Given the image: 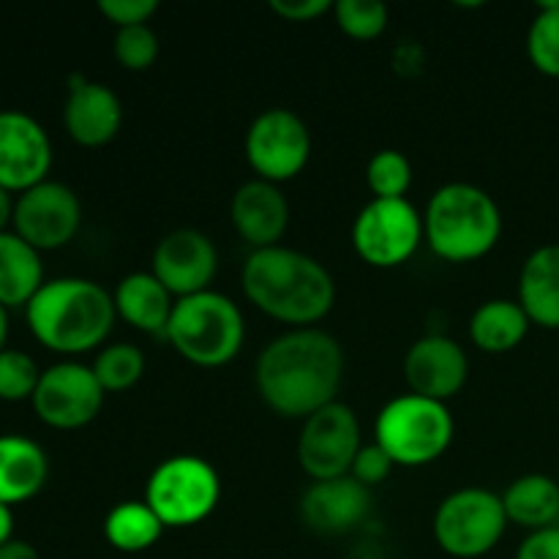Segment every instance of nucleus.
<instances>
[{
	"mask_svg": "<svg viewBox=\"0 0 559 559\" xmlns=\"http://www.w3.org/2000/svg\"><path fill=\"white\" fill-rule=\"evenodd\" d=\"M344 349L320 328H295L265 344L257 358V393L267 409L289 420H306L338 402L344 382Z\"/></svg>",
	"mask_w": 559,
	"mask_h": 559,
	"instance_id": "f257e3e1",
	"label": "nucleus"
},
{
	"mask_svg": "<svg viewBox=\"0 0 559 559\" xmlns=\"http://www.w3.org/2000/svg\"><path fill=\"white\" fill-rule=\"evenodd\" d=\"M246 300L282 325L317 328L336 306V282L331 271L289 246L251 251L240 271Z\"/></svg>",
	"mask_w": 559,
	"mask_h": 559,
	"instance_id": "f03ea898",
	"label": "nucleus"
},
{
	"mask_svg": "<svg viewBox=\"0 0 559 559\" xmlns=\"http://www.w3.org/2000/svg\"><path fill=\"white\" fill-rule=\"evenodd\" d=\"M33 338L49 353L76 358L107 347L118 311L112 293L93 278L60 276L44 282L36 298L25 306Z\"/></svg>",
	"mask_w": 559,
	"mask_h": 559,
	"instance_id": "7ed1b4c3",
	"label": "nucleus"
},
{
	"mask_svg": "<svg viewBox=\"0 0 559 559\" xmlns=\"http://www.w3.org/2000/svg\"><path fill=\"white\" fill-rule=\"evenodd\" d=\"M502 238V211L475 183H445L424 211V240L435 257L453 265L484 260Z\"/></svg>",
	"mask_w": 559,
	"mask_h": 559,
	"instance_id": "20e7f679",
	"label": "nucleus"
},
{
	"mask_svg": "<svg viewBox=\"0 0 559 559\" xmlns=\"http://www.w3.org/2000/svg\"><path fill=\"white\" fill-rule=\"evenodd\" d=\"M167 342L175 353L200 369H222L238 358L246 342V320L229 295L207 289L175 300L167 325Z\"/></svg>",
	"mask_w": 559,
	"mask_h": 559,
	"instance_id": "39448f33",
	"label": "nucleus"
},
{
	"mask_svg": "<svg viewBox=\"0 0 559 559\" xmlns=\"http://www.w3.org/2000/svg\"><path fill=\"white\" fill-rule=\"evenodd\" d=\"M456 424L448 404L404 393L391 399L374 420V442L396 467H426L445 456Z\"/></svg>",
	"mask_w": 559,
	"mask_h": 559,
	"instance_id": "423d86ee",
	"label": "nucleus"
},
{
	"mask_svg": "<svg viewBox=\"0 0 559 559\" xmlns=\"http://www.w3.org/2000/svg\"><path fill=\"white\" fill-rule=\"evenodd\" d=\"M222 500L216 467L200 456H169L151 473L145 506L164 527L186 530L205 522Z\"/></svg>",
	"mask_w": 559,
	"mask_h": 559,
	"instance_id": "0eeeda50",
	"label": "nucleus"
},
{
	"mask_svg": "<svg viewBox=\"0 0 559 559\" xmlns=\"http://www.w3.org/2000/svg\"><path fill=\"white\" fill-rule=\"evenodd\" d=\"M502 497L480 486L451 491L435 511V540L456 559L486 557L500 546L508 530Z\"/></svg>",
	"mask_w": 559,
	"mask_h": 559,
	"instance_id": "6e6552de",
	"label": "nucleus"
},
{
	"mask_svg": "<svg viewBox=\"0 0 559 559\" xmlns=\"http://www.w3.org/2000/svg\"><path fill=\"white\" fill-rule=\"evenodd\" d=\"M424 213L409 200H371L353 222V249L366 265L399 267L418 254Z\"/></svg>",
	"mask_w": 559,
	"mask_h": 559,
	"instance_id": "1a4fd4ad",
	"label": "nucleus"
},
{
	"mask_svg": "<svg viewBox=\"0 0 559 559\" xmlns=\"http://www.w3.org/2000/svg\"><path fill=\"white\" fill-rule=\"evenodd\" d=\"M246 162L267 183H287L311 158V131L293 109L273 107L251 120L246 131Z\"/></svg>",
	"mask_w": 559,
	"mask_h": 559,
	"instance_id": "9d476101",
	"label": "nucleus"
},
{
	"mask_svg": "<svg viewBox=\"0 0 559 559\" xmlns=\"http://www.w3.org/2000/svg\"><path fill=\"white\" fill-rule=\"evenodd\" d=\"M104 399L107 393L93 374V366L80 360H60L41 371L31 404L36 418L49 429L76 431L98 418Z\"/></svg>",
	"mask_w": 559,
	"mask_h": 559,
	"instance_id": "9b49d317",
	"label": "nucleus"
},
{
	"mask_svg": "<svg viewBox=\"0 0 559 559\" xmlns=\"http://www.w3.org/2000/svg\"><path fill=\"white\" fill-rule=\"evenodd\" d=\"M364 448L360 420L353 407L333 402L304 420L298 435V464L311 484L344 478Z\"/></svg>",
	"mask_w": 559,
	"mask_h": 559,
	"instance_id": "f8f14e48",
	"label": "nucleus"
},
{
	"mask_svg": "<svg viewBox=\"0 0 559 559\" xmlns=\"http://www.w3.org/2000/svg\"><path fill=\"white\" fill-rule=\"evenodd\" d=\"M11 227L36 251L63 249L82 227V202L66 183L44 180L16 194Z\"/></svg>",
	"mask_w": 559,
	"mask_h": 559,
	"instance_id": "ddd939ff",
	"label": "nucleus"
},
{
	"mask_svg": "<svg viewBox=\"0 0 559 559\" xmlns=\"http://www.w3.org/2000/svg\"><path fill=\"white\" fill-rule=\"evenodd\" d=\"M52 140L33 115L0 109V189L22 194L49 180Z\"/></svg>",
	"mask_w": 559,
	"mask_h": 559,
	"instance_id": "4468645a",
	"label": "nucleus"
},
{
	"mask_svg": "<svg viewBox=\"0 0 559 559\" xmlns=\"http://www.w3.org/2000/svg\"><path fill=\"white\" fill-rule=\"evenodd\" d=\"M151 273L175 300L207 293L218 273L216 243L200 229H173L153 249Z\"/></svg>",
	"mask_w": 559,
	"mask_h": 559,
	"instance_id": "2eb2a0df",
	"label": "nucleus"
},
{
	"mask_svg": "<svg viewBox=\"0 0 559 559\" xmlns=\"http://www.w3.org/2000/svg\"><path fill=\"white\" fill-rule=\"evenodd\" d=\"M402 369L409 393L448 404L467 385L469 358L456 338L429 333L407 349Z\"/></svg>",
	"mask_w": 559,
	"mask_h": 559,
	"instance_id": "dca6fc26",
	"label": "nucleus"
},
{
	"mask_svg": "<svg viewBox=\"0 0 559 559\" xmlns=\"http://www.w3.org/2000/svg\"><path fill=\"white\" fill-rule=\"evenodd\" d=\"M63 126L76 145L104 147L123 129V104L118 93L104 82L71 74L63 104Z\"/></svg>",
	"mask_w": 559,
	"mask_h": 559,
	"instance_id": "f3484780",
	"label": "nucleus"
},
{
	"mask_svg": "<svg viewBox=\"0 0 559 559\" xmlns=\"http://www.w3.org/2000/svg\"><path fill=\"white\" fill-rule=\"evenodd\" d=\"M229 222L251 251L282 246L289 227V202L282 186L267 180H246L229 200Z\"/></svg>",
	"mask_w": 559,
	"mask_h": 559,
	"instance_id": "a211bd4d",
	"label": "nucleus"
},
{
	"mask_svg": "<svg viewBox=\"0 0 559 559\" xmlns=\"http://www.w3.org/2000/svg\"><path fill=\"white\" fill-rule=\"evenodd\" d=\"M371 513V489L360 486L353 475L317 480L300 497V516L314 533L342 535L360 527Z\"/></svg>",
	"mask_w": 559,
	"mask_h": 559,
	"instance_id": "6ab92c4d",
	"label": "nucleus"
},
{
	"mask_svg": "<svg viewBox=\"0 0 559 559\" xmlns=\"http://www.w3.org/2000/svg\"><path fill=\"white\" fill-rule=\"evenodd\" d=\"M112 300L120 320L129 322L134 331L151 333V336H164L167 333L175 298L151 271H136L120 278L112 293Z\"/></svg>",
	"mask_w": 559,
	"mask_h": 559,
	"instance_id": "aec40b11",
	"label": "nucleus"
},
{
	"mask_svg": "<svg viewBox=\"0 0 559 559\" xmlns=\"http://www.w3.org/2000/svg\"><path fill=\"white\" fill-rule=\"evenodd\" d=\"M49 478V459L38 442L0 435V502L9 508L33 500Z\"/></svg>",
	"mask_w": 559,
	"mask_h": 559,
	"instance_id": "412c9836",
	"label": "nucleus"
},
{
	"mask_svg": "<svg viewBox=\"0 0 559 559\" xmlns=\"http://www.w3.org/2000/svg\"><path fill=\"white\" fill-rule=\"evenodd\" d=\"M516 300L533 325L559 331V243L540 246L524 260Z\"/></svg>",
	"mask_w": 559,
	"mask_h": 559,
	"instance_id": "4be33fe9",
	"label": "nucleus"
},
{
	"mask_svg": "<svg viewBox=\"0 0 559 559\" xmlns=\"http://www.w3.org/2000/svg\"><path fill=\"white\" fill-rule=\"evenodd\" d=\"M530 328H533V322H530L527 311L522 309L519 300L495 298L473 311L467 331L480 353L506 355L513 353L527 338Z\"/></svg>",
	"mask_w": 559,
	"mask_h": 559,
	"instance_id": "5701e85b",
	"label": "nucleus"
},
{
	"mask_svg": "<svg viewBox=\"0 0 559 559\" xmlns=\"http://www.w3.org/2000/svg\"><path fill=\"white\" fill-rule=\"evenodd\" d=\"M44 287L41 251L20 238L14 229L0 233V306L25 309Z\"/></svg>",
	"mask_w": 559,
	"mask_h": 559,
	"instance_id": "b1692460",
	"label": "nucleus"
},
{
	"mask_svg": "<svg viewBox=\"0 0 559 559\" xmlns=\"http://www.w3.org/2000/svg\"><path fill=\"white\" fill-rule=\"evenodd\" d=\"M508 522L516 527L544 530L559 522V484L544 473H530L513 480L502 495Z\"/></svg>",
	"mask_w": 559,
	"mask_h": 559,
	"instance_id": "393cba45",
	"label": "nucleus"
},
{
	"mask_svg": "<svg viewBox=\"0 0 559 559\" xmlns=\"http://www.w3.org/2000/svg\"><path fill=\"white\" fill-rule=\"evenodd\" d=\"M164 524L158 522L156 513L142 502H120L104 519V538L109 546L123 555H140L151 546L158 544L164 533Z\"/></svg>",
	"mask_w": 559,
	"mask_h": 559,
	"instance_id": "a878e982",
	"label": "nucleus"
},
{
	"mask_svg": "<svg viewBox=\"0 0 559 559\" xmlns=\"http://www.w3.org/2000/svg\"><path fill=\"white\" fill-rule=\"evenodd\" d=\"M93 374L102 382L104 393L131 391L145 374V353L129 342L107 344L93 360Z\"/></svg>",
	"mask_w": 559,
	"mask_h": 559,
	"instance_id": "bb28decb",
	"label": "nucleus"
},
{
	"mask_svg": "<svg viewBox=\"0 0 559 559\" xmlns=\"http://www.w3.org/2000/svg\"><path fill=\"white\" fill-rule=\"evenodd\" d=\"M527 55L535 71L559 80V0L540 3L530 22Z\"/></svg>",
	"mask_w": 559,
	"mask_h": 559,
	"instance_id": "cd10ccee",
	"label": "nucleus"
},
{
	"mask_svg": "<svg viewBox=\"0 0 559 559\" xmlns=\"http://www.w3.org/2000/svg\"><path fill=\"white\" fill-rule=\"evenodd\" d=\"M366 186L374 200H407L413 186V164L402 151H380L366 164Z\"/></svg>",
	"mask_w": 559,
	"mask_h": 559,
	"instance_id": "c85d7f7f",
	"label": "nucleus"
},
{
	"mask_svg": "<svg viewBox=\"0 0 559 559\" xmlns=\"http://www.w3.org/2000/svg\"><path fill=\"white\" fill-rule=\"evenodd\" d=\"M333 20L344 36L374 41L388 27V5L380 0H338L333 3Z\"/></svg>",
	"mask_w": 559,
	"mask_h": 559,
	"instance_id": "c756f323",
	"label": "nucleus"
},
{
	"mask_svg": "<svg viewBox=\"0 0 559 559\" xmlns=\"http://www.w3.org/2000/svg\"><path fill=\"white\" fill-rule=\"evenodd\" d=\"M38 380L41 369L31 355L11 347L0 353V402H31Z\"/></svg>",
	"mask_w": 559,
	"mask_h": 559,
	"instance_id": "7c9ffc66",
	"label": "nucleus"
},
{
	"mask_svg": "<svg viewBox=\"0 0 559 559\" xmlns=\"http://www.w3.org/2000/svg\"><path fill=\"white\" fill-rule=\"evenodd\" d=\"M158 36L151 25L120 27L115 33L112 52L126 71H147L158 60Z\"/></svg>",
	"mask_w": 559,
	"mask_h": 559,
	"instance_id": "2f4dec72",
	"label": "nucleus"
},
{
	"mask_svg": "<svg viewBox=\"0 0 559 559\" xmlns=\"http://www.w3.org/2000/svg\"><path fill=\"white\" fill-rule=\"evenodd\" d=\"M393 467H396V464L391 462V456H388L377 442H369V445H364L358 451L349 475H353L360 486H366V489H377L380 484H385L388 475L393 473Z\"/></svg>",
	"mask_w": 559,
	"mask_h": 559,
	"instance_id": "473e14b6",
	"label": "nucleus"
},
{
	"mask_svg": "<svg viewBox=\"0 0 559 559\" xmlns=\"http://www.w3.org/2000/svg\"><path fill=\"white\" fill-rule=\"evenodd\" d=\"M98 11L120 31V27L147 25L158 11V3L156 0H98Z\"/></svg>",
	"mask_w": 559,
	"mask_h": 559,
	"instance_id": "72a5a7b5",
	"label": "nucleus"
},
{
	"mask_svg": "<svg viewBox=\"0 0 559 559\" xmlns=\"http://www.w3.org/2000/svg\"><path fill=\"white\" fill-rule=\"evenodd\" d=\"M516 559H559V524L530 533L519 546Z\"/></svg>",
	"mask_w": 559,
	"mask_h": 559,
	"instance_id": "f704fd0d",
	"label": "nucleus"
},
{
	"mask_svg": "<svg viewBox=\"0 0 559 559\" xmlns=\"http://www.w3.org/2000/svg\"><path fill=\"white\" fill-rule=\"evenodd\" d=\"M271 11L287 22H314L333 11L328 0H271Z\"/></svg>",
	"mask_w": 559,
	"mask_h": 559,
	"instance_id": "c9c22d12",
	"label": "nucleus"
},
{
	"mask_svg": "<svg viewBox=\"0 0 559 559\" xmlns=\"http://www.w3.org/2000/svg\"><path fill=\"white\" fill-rule=\"evenodd\" d=\"M0 559H41L38 557L36 546H31L27 540H9L5 546H0Z\"/></svg>",
	"mask_w": 559,
	"mask_h": 559,
	"instance_id": "e433bc0d",
	"label": "nucleus"
},
{
	"mask_svg": "<svg viewBox=\"0 0 559 559\" xmlns=\"http://www.w3.org/2000/svg\"><path fill=\"white\" fill-rule=\"evenodd\" d=\"M9 540H14V511L0 502V546H5Z\"/></svg>",
	"mask_w": 559,
	"mask_h": 559,
	"instance_id": "4c0bfd02",
	"label": "nucleus"
},
{
	"mask_svg": "<svg viewBox=\"0 0 559 559\" xmlns=\"http://www.w3.org/2000/svg\"><path fill=\"white\" fill-rule=\"evenodd\" d=\"M14 194H9L5 189H0V233H9V224L14 218Z\"/></svg>",
	"mask_w": 559,
	"mask_h": 559,
	"instance_id": "58836bf2",
	"label": "nucleus"
},
{
	"mask_svg": "<svg viewBox=\"0 0 559 559\" xmlns=\"http://www.w3.org/2000/svg\"><path fill=\"white\" fill-rule=\"evenodd\" d=\"M5 342H9V309L0 306V353L5 349Z\"/></svg>",
	"mask_w": 559,
	"mask_h": 559,
	"instance_id": "ea45409f",
	"label": "nucleus"
}]
</instances>
